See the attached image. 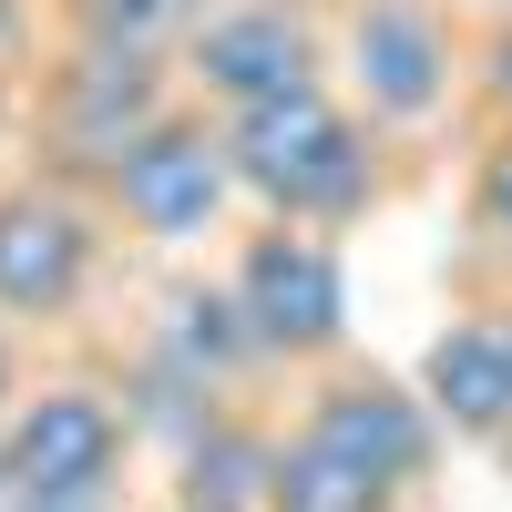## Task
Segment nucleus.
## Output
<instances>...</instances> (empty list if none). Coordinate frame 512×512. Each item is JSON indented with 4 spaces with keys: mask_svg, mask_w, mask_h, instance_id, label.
I'll use <instances>...</instances> for the list:
<instances>
[{
    "mask_svg": "<svg viewBox=\"0 0 512 512\" xmlns=\"http://www.w3.org/2000/svg\"><path fill=\"white\" fill-rule=\"evenodd\" d=\"M226 154H236L246 205H267L287 226L338 236L379 205V123L359 103H338L328 82H297L277 103L226 113Z\"/></svg>",
    "mask_w": 512,
    "mask_h": 512,
    "instance_id": "obj_1",
    "label": "nucleus"
},
{
    "mask_svg": "<svg viewBox=\"0 0 512 512\" xmlns=\"http://www.w3.org/2000/svg\"><path fill=\"white\" fill-rule=\"evenodd\" d=\"M134 461H144V410L93 369L31 379L0 410V472L21 502H134Z\"/></svg>",
    "mask_w": 512,
    "mask_h": 512,
    "instance_id": "obj_2",
    "label": "nucleus"
},
{
    "mask_svg": "<svg viewBox=\"0 0 512 512\" xmlns=\"http://www.w3.org/2000/svg\"><path fill=\"white\" fill-rule=\"evenodd\" d=\"M287 441L328 451L338 472H359L390 512H410L441 472V410L420 400V379L379 369V359H328L297 379V410H287Z\"/></svg>",
    "mask_w": 512,
    "mask_h": 512,
    "instance_id": "obj_3",
    "label": "nucleus"
},
{
    "mask_svg": "<svg viewBox=\"0 0 512 512\" xmlns=\"http://www.w3.org/2000/svg\"><path fill=\"white\" fill-rule=\"evenodd\" d=\"M175 103H185V72H175V62L72 41V52L41 72V93H31V154H41V175L103 195V175H113V164L134 154Z\"/></svg>",
    "mask_w": 512,
    "mask_h": 512,
    "instance_id": "obj_4",
    "label": "nucleus"
},
{
    "mask_svg": "<svg viewBox=\"0 0 512 512\" xmlns=\"http://www.w3.org/2000/svg\"><path fill=\"white\" fill-rule=\"evenodd\" d=\"M103 195L93 185H62V175H11L0 185V318L21 338L41 328H72L93 308V277H103Z\"/></svg>",
    "mask_w": 512,
    "mask_h": 512,
    "instance_id": "obj_5",
    "label": "nucleus"
},
{
    "mask_svg": "<svg viewBox=\"0 0 512 512\" xmlns=\"http://www.w3.org/2000/svg\"><path fill=\"white\" fill-rule=\"evenodd\" d=\"M226 287H236V308L256 328V349H267V369L308 379L328 359H349V267H338V236L267 216L236 246Z\"/></svg>",
    "mask_w": 512,
    "mask_h": 512,
    "instance_id": "obj_6",
    "label": "nucleus"
},
{
    "mask_svg": "<svg viewBox=\"0 0 512 512\" xmlns=\"http://www.w3.org/2000/svg\"><path fill=\"white\" fill-rule=\"evenodd\" d=\"M236 195H246V185H236V154H226V113L175 103V113H164L154 134L103 175V216L134 236V246H195V236L226 226Z\"/></svg>",
    "mask_w": 512,
    "mask_h": 512,
    "instance_id": "obj_7",
    "label": "nucleus"
},
{
    "mask_svg": "<svg viewBox=\"0 0 512 512\" xmlns=\"http://www.w3.org/2000/svg\"><path fill=\"white\" fill-rule=\"evenodd\" d=\"M175 72H185V103L246 113V103L297 93V82H328V41L297 0H216L195 21V41L175 52Z\"/></svg>",
    "mask_w": 512,
    "mask_h": 512,
    "instance_id": "obj_8",
    "label": "nucleus"
},
{
    "mask_svg": "<svg viewBox=\"0 0 512 512\" xmlns=\"http://www.w3.org/2000/svg\"><path fill=\"white\" fill-rule=\"evenodd\" d=\"M338 62H349L359 113H369V123H390V134L441 123V113H451V82H461V52H451L441 0H349Z\"/></svg>",
    "mask_w": 512,
    "mask_h": 512,
    "instance_id": "obj_9",
    "label": "nucleus"
},
{
    "mask_svg": "<svg viewBox=\"0 0 512 512\" xmlns=\"http://www.w3.org/2000/svg\"><path fill=\"white\" fill-rule=\"evenodd\" d=\"M420 400L441 410L451 441H512V318L502 308H461L431 349H420Z\"/></svg>",
    "mask_w": 512,
    "mask_h": 512,
    "instance_id": "obj_10",
    "label": "nucleus"
},
{
    "mask_svg": "<svg viewBox=\"0 0 512 512\" xmlns=\"http://www.w3.org/2000/svg\"><path fill=\"white\" fill-rule=\"evenodd\" d=\"M277 441H287V420L226 400L216 420H195V431H185V451H175V502H195V512H267Z\"/></svg>",
    "mask_w": 512,
    "mask_h": 512,
    "instance_id": "obj_11",
    "label": "nucleus"
},
{
    "mask_svg": "<svg viewBox=\"0 0 512 512\" xmlns=\"http://www.w3.org/2000/svg\"><path fill=\"white\" fill-rule=\"evenodd\" d=\"M205 11H216V0H62V31L93 41V52H154V62H175Z\"/></svg>",
    "mask_w": 512,
    "mask_h": 512,
    "instance_id": "obj_12",
    "label": "nucleus"
},
{
    "mask_svg": "<svg viewBox=\"0 0 512 512\" xmlns=\"http://www.w3.org/2000/svg\"><path fill=\"white\" fill-rule=\"evenodd\" d=\"M267 512H390L359 472H338L328 451L308 441H277V482H267Z\"/></svg>",
    "mask_w": 512,
    "mask_h": 512,
    "instance_id": "obj_13",
    "label": "nucleus"
},
{
    "mask_svg": "<svg viewBox=\"0 0 512 512\" xmlns=\"http://www.w3.org/2000/svg\"><path fill=\"white\" fill-rule=\"evenodd\" d=\"M472 246L512 267V123H492V144L472 164Z\"/></svg>",
    "mask_w": 512,
    "mask_h": 512,
    "instance_id": "obj_14",
    "label": "nucleus"
},
{
    "mask_svg": "<svg viewBox=\"0 0 512 512\" xmlns=\"http://www.w3.org/2000/svg\"><path fill=\"white\" fill-rule=\"evenodd\" d=\"M472 93H482V113H492V123H512V11H502V21H492V41H482Z\"/></svg>",
    "mask_w": 512,
    "mask_h": 512,
    "instance_id": "obj_15",
    "label": "nucleus"
},
{
    "mask_svg": "<svg viewBox=\"0 0 512 512\" xmlns=\"http://www.w3.org/2000/svg\"><path fill=\"white\" fill-rule=\"evenodd\" d=\"M21 390H31V369H21V328H11V318H0V410H11Z\"/></svg>",
    "mask_w": 512,
    "mask_h": 512,
    "instance_id": "obj_16",
    "label": "nucleus"
},
{
    "mask_svg": "<svg viewBox=\"0 0 512 512\" xmlns=\"http://www.w3.org/2000/svg\"><path fill=\"white\" fill-rule=\"evenodd\" d=\"M31 52V0H0V72Z\"/></svg>",
    "mask_w": 512,
    "mask_h": 512,
    "instance_id": "obj_17",
    "label": "nucleus"
},
{
    "mask_svg": "<svg viewBox=\"0 0 512 512\" xmlns=\"http://www.w3.org/2000/svg\"><path fill=\"white\" fill-rule=\"evenodd\" d=\"M0 512H134V502H21V492H11Z\"/></svg>",
    "mask_w": 512,
    "mask_h": 512,
    "instance_id": "obj_18",
    "label": "nucleus"
},
{
    "mask_svg": "<svg viewBox=\"0 0 512 512\" xmlns=\"http://www.w3.org/2000/svg\"><path fill=\"white\" fill-rule=\"evenodd\" d=\"M154 512H195V502H175V492H164V502H154Z\"/></svg>",
    "mask_w": 512,
    "mask_h": 512,
    "instance_id": "obj_19",
    "label": "nucleus"
},
{
    "mask_svg": "<svg viewBox=\"0 0 512 512\" xmlns=\"http://www.w3.org/2000/svg\"><path fill=\"white\" fill-rule=\"evenodd\" d=\"M0 113H11V72H0Z\"/></svg>",
    "mask_w": 512,
    "mask_h": 512,
    "instance_id": "obj_20",
    "label": "nucleus"
},
{
    "mask_svg": "<svg viewBox=\"0 0 512 512\" xmlns=\"http://www.w3.org/2000/svg\"><path fill=\"white\" fill-rule=\"evenodd\" d=\"M0 502H11V472H0Z\"/></svg>",
    "mask_w": 512,
    "mask_h": 512,
    "instance_id": "obj_21",
    "label": "nucleus"
},
{
    "mask_svg": "<svg viewBox=\"0 0 512 512\" xmlns=\"http://www.w3.org/2000/svg\"><path fill=\"white\" fill-rule=\"evenodd\" d=\"M492 11H512V0H492Z\"/></svg>",
    "mask_w": 512,
    "mask_h": 512,
    "instance_id": "obj_22",
    "label": "nucleus"
},
{
    "mask_svg": "<svg viewBox=\"0 0 512 512\" xmlns=\"http://www.w3.org/2000/svg\"><path fill=\"white\" fill-rule=\"evenodd\" d=\"M502 318H512V297H502Z\"/></svg>",
    "mask_w": 512,
    "mask_h": 512,
    "instance_id": "obj_23",
    "label": "nucleus"
}]
</instances>
